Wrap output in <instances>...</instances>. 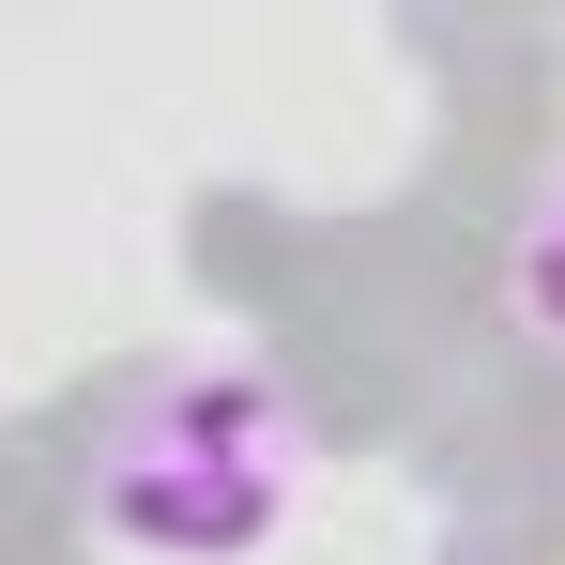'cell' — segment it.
<instances>
[{
  "label": "cell",
  "mask_w": 565,
  "mask_h": 565,
  "mask_svg": "<svg viewBox=\"0 0 565 565\" xmlns=\"http://www.w3.org/2000/svg\"><path fill=\"white\" fill-rule=\"evenodd\" d=\"M306 473H321L306 397L245 352H199V367L122 382L77 428V535L122 565H245L290 535Z\"/></svg>",
  "instance_id": "cell-1"
},
{
  "label": "cell",
  "mask_w": 565,
  "mask_h": 565,
  "mask_svg": "<svg viewBox=\"0 0 565 565\" xmlns=\"http://www.w3.org/2000/svg\"><path fill=\"white\" fill-rule=\"evenodd\" d=\"M504 290H520V321L565 352V169L535 184V214H520V245H504Z\"/></svg>",
  "instance_id": "cell-2"
}]
</instances>
